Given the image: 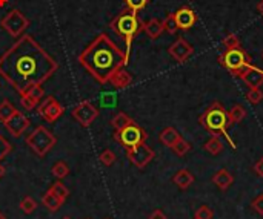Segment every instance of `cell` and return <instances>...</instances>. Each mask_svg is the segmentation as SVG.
I'll list each match as a JSON object with an SVG mask.
<instances>
[{
    "instance_id": "1",
    "label": "cell",
    "mask_w": 263,
    "mask_h": 219,
    "mask_svg": "<svg viewBox=\"0 0 263 219\" xmlns=\"http://www.w3.org/2000/svg\"><path fill=\"white\" fill-rule=\"evenodd\" d=\"M57 69L56 58L48 54L33 36L20 37L0 57V76L20 95L51 78Z\"/></svg>"
},
{
    "instance_id": "2",
    "label": "cell",
    "mask_w": 263,
    "mask_h": 219,
    "mask_svg": "<svg viewBox=\"0 0 263 219\" xmlns=\"http://www.w3.org/2000/svg\"><path fill=\"white\" fill-rule=\"evenodd\" d=\"M79 63L102 84L109 83V78L118 68L128 64L125 52L105 32L99 34L80 52Z\"/></svg>"
},
{
    "instance_id": "3",
    "label": "cell",
    "mask_w": 263,
    "mask_h": 219,
    "mask_svg": "<svg viewBox=\"0 0 263 219\" xmlns=\"http://www.w3.org/2000/svg\"><path fill=\"white\" fill-rule=\"evenodd\" d=\"M109 26L118 37H122V40L125 42V58L128 63L133 40L143 30V22H140L137 12L125 8L123 11L118 12V16L109 23Z\"/></svg>"
},
{
    "instance_id": "4",
    "label": "cell",
    "mask_w": 263,
    "mask_h": 219,
    "mask_svg": "<svg viewBox=\"0 0 263 219\" xmlns=\"http://www.w3.org/2000/svg\"><path fill=\"white\" fill-rule=\"evenodd\" d=\"M199 121H200V124L212 135H223L228 140V142L231 144V148L235 149V142L231 140L226 130V128L231 124L229 118H228V110L223 108L222 103L214 102L209 108H206V110H203Z\"/></svg>"
},
{
    "instance_id": "5",
    "label": "cell",
    "mask_w": 263,
    "mask_h": 219,
    "mask_svg": "<svg viewBox=\"0 0 263 219\" xmlns=\"http://www.w3.org/2000/svg\"><path fill=\"white\" fill-rule=\"evenodd\" d=\"M219 63L231 72V76L242 78L249 68H252L254 64L251 63L249 56L245 52V50H242V46L238 48H232V50H226L220 57H219Z\"/></svg>"
},
{
    "instance_id": "6",
    "label": "cell",
    "mask_w": 263,
    "mask_h": 219,
    "mask_svg": "<svg viewBox=\"0 0 263 219\" xmlns=\"http://www.w3.org/2000/svg\"><path fill=\"white\" fill-rule=\"evenodd\" d=\"M57 142V138L48 130L45 126H37L28 136L27 144L28 148L39 156H45Z\"/></svg>"
},
{
    "instance_id": "7",
    "label": "cell",
    "mask_w": 263,
    "mask_h": 219,
    "mask_svg": "<svg viewBox=\"0 0 263 219\" xmlns=\"http://www.w3.org/2000/svg\"><path fill=\"white\" fill-rule=\"evenodd\" d=\"M114 140L118 144H122L125 149H129V148H134V146H139L142 142H147L148 134L145 132V129H142L139 124H136V121H133V123H129L123 129L115 130Z\"/></svg>"
},
{
    "instance_id": "8",
    "label": "cell",
    "mask_w": 263,
    "mask_h": 219,
    "mask_svg": "<svg viewBox=\"0 0 263 219\" xmlns=\"http://www.w3.org/2000/svg\"><path fill=\"white\" fill-rule=\"evenodd\" d=\"M0 26H2L11 37H20L30 26V20L23 16L20 10H11L2 20H0Z\"/></svg>"
},
{
    "instance_id": "9",
    "label": "cell",
    "mask_w": 263,
    "mask_h": 219,
    "mask_svg": "<svg viewBox=\"0 0 263 219\" xmlns=\"http://www.w3.org/2000/svg\"><path fill=\"white\" fill-rule=\"evenodd\" d=\"M126 156L136 167L143 168L154 160L156 154L147 142H142L139 146H134V148L126 149Z\"/></svg>"
},
{
    "instance_id": "10",
    "label": "cell",
    "mask_w": 263,
    "mask_h": 219,
    "mask_svg": "<svg viewBox=\"0 0 263 219\" xmlns=\"http://www.w3.org/2000/svg\"><path fill=\"white\" fill-rule=\"evenodd\" d=\"M71 115L77 121L79 124H82L83 128L92 124V121L99 116V109L95 108L91 102H80L73 110H71Z\"/></svg>"
},
{
    "instance_id": "11",
    "label": "cell",
    "mask_w": 263,
    "mask_h": 219,
    "mask_svg": "<svg viewBox=\"0 0 263 219\" xmlns=\"http://www.w3.org/2000/svg\"><path fill=\"white\" fill-rule=\"evenodd\" d=\"M65 109L63 106L54 98V96H48V98L39 106V115L48 121V123H54L57 121L62 115H63Z\"/></svg>"
},
{
    "instance_id": "12",
    "label": "cell",
    "mask_w": 263,
    "mask_h": 219,
    "mask_svg": "<svg viewBox=\"0 0 263 219\" xmlns=\"http://www.w3.org/2000/svg\"><path fill=\"white\" fill-rule=\"evenodd\" d=\"M8 129V132L14 136V138H19L23 135V132H25L28 128H30V120L25 116V114H22L19 110H16V114L7 120L4 123Z\"/></svg>"
},
{
    "instance_id": "13",
    "label": "cell",
    "mask_w": 263,
    "mask_h": 219,
    "mask_svg": "<svg viewBox=\"0 0 263 219\" xmlns=\"http://www.w3.org/2000/svg\"><path fill=\"white\" fill-rule=\"evenodd\" d=\"M168 52H170V56H171L176 62H179V63H185L191 56H193L194 48L191 46L185 38L180 37V38H177V40L170 46Z\"/></svg>"
},
{
    "instance_id": "14",
    "label": "cell",
    "mask_w": 263,
    "mask_h": 219,
    "mask_svg": "<svg viewBox=\"0 0 263 219\" xmlns=\"http://www.w3.org/2000/svg\"><path fill=\"white\" fill-rule=\"evenodd\" d=\"M173 14H174L176 23H177V28L183 30V31L191 30L197 22V14L194 12V10H191L189 6H182Z\"/></svg>"
},
{
    "instance_id": "15",
    "label": "cell",
    "mask_w": 263,
    "mask_h": 219,
    "mask_svg": "<svg viewBox=\"0 0 263 219\" xmlns=\"http://www.w3.org/2000/svg\"><path fill=\"white\" fill-rule=\"evenodd\" d=\"M109 83L117 89H125L133 83V76L125 69V66H122L112 74V77L109 78Z\"/></svg>"
},
{
    "instance_id": "16",
    "label": "cell",
    "mask_w": 263,
    "mask_h": 219,
    "mask_svg": "<svg viewBox=\"0 0 263 219\" xmlns=\"http://www.w3.org/2000/svg\"><path fill=\"white\" fill-rule=\"evenodd\" d=\"M242 80L245 82V84H246L249 89L260 88V86L263 84V70L258 69L257 66H252V68L248 69V72L242 77Z\"/></svg>"
},
{
    "instance_id": "17",
    "label": "cell",
    "mask_w": 263,
    "mask_h": 219,
    "mask_svg": "<svg viewBox=\"0 0 263 219\" xmlns=\"http://www.w3.org/2000/svg\"><path fill=\"white\" fill-rule=\"evenodd\" d=\"M143 31L147 32V36L151 38V40H156L162 36V32L165 31L163 30V22L159 20V18H151L148 22L143 23Z\"/></svg>"
},
{
    "instance_id": "18",
    "label": "cell",
    "mask_w": 263,
    "mask_h": 219,
    "mask_svg": "<svg viewBox=\"0 0 263 219\" xmlns=\"http://www.w3.org/2000/svg\"><path fill=\"white\" fill-rule=\"evenodd\" d=\"M212 182L216 184L220 190H228L234 182V176L228 172L226 168H220L219 172L212 176Z\"/></svg>"
},
{
    "instance_id": "19",
    "label": "cell",
    "mask_w": 263,
    "mask_h": 219,
    "mask_svg": "<svg viewBox=\"0 0 263 219\" xmlns=\"http://www.w3.org/2000/svg\"><path fill=\"white\" fill-rule=\"evenodd\" d=\"M173 181H174V184L179 187V188H182V190H186L191 184L194 182V175L189 172V170H186V168H182V170H179V172L174 175V178H173Z\"/></svg>"
},
{
    "instance_id": "20",
    "label": "cell",
    "mask_w": 263,
    "mask_h": 219,
    "mask_svg": "<svg viewBox=\"0 0 263 219\" xmlns=\"http://www.w3.org/2000/svg\"><path fill=\"white\" fill-rule=\"evenodd\" d=\"M180 138H182L180 134H179L174 128H166V129H163V130L160 132V135H159V141H160L162 144H165L166 148H173V146H174Z\"/></svg>"
},
{
    "instance_id": "21",
    "label": "cell",
    "mask_w": 263,
    "mask_h": 219,
    "mask_svg": "<svg viewBox=\"0 0 263 219\" xmlns=\"http://www.w3.org/2000/svg\"><path fill=\"white\" fill-rule=\"evenodd\" d=\"M42 202H43V206H45L48 210H50V212H57V210L63 206V201H62L60 198H57L56 194H54L53 192H50V190H48V192L45 193V196H43Z\"/></svg>"
},
{
    "instance_id": "22",
    "label": "cell",
    "mask_w": 263,
    "mask_h": 219,
    "mask_svg": "<svg viewBox=\"0 0 263 219\" xmlns=\"http://www.w3.org/2000/svg\"><path fill=\"white\" fill-rule=\"evenodd\" d=\"M205 150L209 152L211 155H219L223 150V142L219 138V135H212L206 142H205Z\"/></svg>"
},
{
    "instance_id": "23",
    "label": "cell",
    "mask_w": 263,
    "mask_h": 219,
    "mask_svg": "<svg viewBox=\"0 0 263 219\" xmlns=\"http://www.w3.org/2000/svg\"><path fill=\"white\" fill-rule=\"evenodd\" d=\"M246 116V110L243 106L240 104H234L229 110H228V118H229V123L231 124H237L240 123L242 120H245Z\"/></svg>"
},
{
    "instance_id": "24",
    "label": "cell",
    "mask_w": 263,
    "mask_h": 219,
    "mask_svg": "<svg viewBox=\"0 0 263 219\" xmlns=\"http://www.w3.org/2000/svg\"><path fill=\"white\" fill-rule=\"evenodd\" d=\"M133 121H134V120H133L129 115H126L125 112H118L117 115L112 116L111 126H112L115 130H120V129H123L125 126H128L129 123H133Z\"/></svg>"
},
{
    "instance_id": "25",
    "label": "cell",
    "mask_w": 263,
    "mask_h": 219,
    "mask_svg": "<svg viewBox=\"0 0 263 219\" xmlns=\"http://www.w3.org/2000/svg\"><path fill=\"white\" fill-rule=\"evenodd\" d=\"M16 110L17 109L8 100L2 102V103H0V121H2V123H5L7 120H10L16 114Z\"/></svg>"
},
{
    "instance_id": "26",
    "label": "cell",
    "mask_w": 263,
    "mask_h": 219,
    "mask_svg": "<svg viewBox=\"0 0 263 219\" xmlns=\"http://www.w3.org/2000/svg\"><path fill=\"white\" fill-rule=\"evenodd\" d=\"M51 172H53V175H54L57 180H63V178H66V176L69 175V167H68V164H66L65 161H57V162L53 166Z\"/></svg>"
},
{
    "instance_id": "27",
    "label": "cell",
    "mask_w": 263,
    "mask_h": 219,
    "mask_svg": "<svg viewBox=\"0 0 263 219\" xmlns=\"http://www.w3.org/2000/svg\"><path fill=\"white\" fill-rule=\"evenodd\" d=\"M50 192H53L57 198H60L63 202L66 201V198L69 196V190H68V187L65 186V184H62V182H56V184H53V187L50 188Z\"/></svg>"
},
{
    "instance_id": "28",
    "label": "cell",
    "mask_w": 263,
    "mask_h": 219,
    "mask_svg": "<svg viewBox=\"0 0 263 219\" xmlns=\"http://www.w3.org/2000/svg\"><path fill=\"white\" fill-rule=\"evenodd\" d=\"M173 152L176 154V155H179V156H183V155H186L188 152H189V149H191V144L188 142V141H185L183 138H180L174 146H173Z\"/></svg>"
},
{
    "instance_id": "29",
    "label": "cell",
    "mask_w": 263,
    "mask_h": 219,
    "mask_svg": "<svg viewBox=\"0 0 263 219\" xmlns=\"http://www.w3.org/2000/svg\"><path fill=\"white\" fill-rule=\"evenodd\" d=\"M163 22V30L168 32V34H176L179 31L177 28V23H176V18H174V14H170V16H166Z\"/></svg>"
},
{
    "instance_id": "30",
    "label": "cell",
    "mask_w": 263,
    "mask_h": 219,
    "mask_svg": "<svg viewBox=\"0 0 263 219\" xmlns=\"http://www.w3.org/2000/svg\"><path fill=\"white\" fill-rule=\"evenodd\" d=\"M36 208H37V204L31 196H25L20 201V210L25 214H31Z\"/></svg>"
},
{
    "instance_id": "31",
    "label": "cell",
    "mask_w": 263,
    "mask_h": 219,
    "mask_svg": "<svg viewBox=\"0 0 263 219\" xmlns=\"http://www.w3.org/2000/svg\"><path fill=\"white\" fill-rule=\"evenodd\" d=\"M126 4V8L134 11V12H139L142 10H145L150 4V0H125Z\"/></svg>"
},
{
    "instance_id": "32",
    "label": "cell",
    "mask_w": 263,
    "mask_h": 219,
    "mask_svg": "<svg viewBox=\"0 0 263 219\" xmlns=\"http://www.w3.org/2000/svg\"><path fill=\"white\" fill-rule=\"evenodd\" d=\"M246 100H248L251 104H258V103L263 100V92L260 90V88L249 89L248 94H246Z\"/></svg>"
},
{
    "instance_id": "33",
    "label": "cell",
    "mask_w": 263,
    "mask_h": 219,
    "mask_svg": "<svg viewBox=\"0 0 263 219\" xmlns=\"http://www.w3.org/2000/svg\"><path fill=\"white\" fill-rule=\"evenodd\" d=\"M39 104V102H36L33 96H30L28 94H23L22 98H20V106L25 109V110H33L36 106Z\"/></svg>"
},
{
    "instance_id": "34",
    "label": "cell",
    "mask_w": 263,
    "mask_h": 219,
    "mask_svg": "<svg viewBox=\"0 0 263 219\" xmlns=\"http://www.w3.org/2000/svg\"><path fill=\"white\" fill-rule=\"evenodd\" d=\"M99 160L102 161V164H105V166H112L114 162H115V154L111 150V149H106V150H103L102 154H100V156H99Z\"/></svg>"
},
{
    "instance_id": "35",
    "label": "cell",
    "mask_w": 263,
    "mask_h": 219,
    "mask_svg": "<svg viewBox=\"0 0 263 219\" xmlns=\"http://www.w3.org/2000/svg\"><path fill=\"white\" fill-rule=\"evenodd\" d=\"M25 94H28L30 96H33L36 102H40L43 98V95H45V90H43L42 84H36V86L30 88Z\"/></svg>"
},
{
    "instance_id": "36",
    "label": "cell",
    "mask_w": 263,
    "mask_h": 219,
    "mask_svg": "<svg viewBox=\"0 0 263 219\" xmlns=\"http://www.w3.org/2000/svg\"><path fill=\"white\" fill-rule=\"evenodd\" d=\"M223 46L226 48V50L238 48V46H240V40H238V37H237L235 34H228V36L223 38Z\"/></svg>"
},
{
    "instance_id": "37",
    "label": "cell",
    "mask_w": 263,
    "mask_h": 219,
    "mask_svg": "<svg viewBox=\"0 0 263 219\" xmlns=\"http://www.w3.org/2000/svg\"><path fill=\"white\" fill-rule=\"evenodd\" d=\"M11 150H13V146L2 135H0V160H4L7 155H10Z\"/></svg>"
},
{
    "instance_id": "38",
    "label": "cell",
    "mask_w": 263,
    "mask_h": 219,
    "mask_svg": "<svg viewBox=\"0 0 263 219\" xmlns=\"http://www.w3.org/2000/svg\"><path fill=\"white\" fill-rule=\"evenodd\" d=\"M196 218L197 219H212V210L208 206H202V207L197 208Z\"/></svg>"
},
{
    "instance_id": "39",
    "label": "cell",
    "mask_w": 263,
    "mask_h": 219,
    "mask_svg": "<svg viewBox=\"0 0 263 219\" xmlns=\"http://www.w3.org/2000/svg\"><path fill=\"white\" fill-rule=\"evenodd\" d=\"M252 208H254L257 213L263 214V194H258V196L252 201Z\"/></svg>"
},
{
    "instance_id": "40",
    "label": "cell",
    "mask_w": 263,
    "mask_h": 219,
    "mask_svg": "<svg viewBox=\"0 0 263 219\" xmlns=\"http://www.w3.org/2000/svg\"><path fill=\"white\" fill-rule=\"evenodd\" d=\"M254 172L263 178V158H260L255 164H254Z\"/></svg>"
},
{
    "instance_id": "41",
    "label": "cell",
    "mask_w": 263,
    "mask_h": 219,
    "mask_svg": "<svg viewBox=\"0 0 263 219\" xmlns=\"http://www.w3.org/2000/svg\"><path fill=\"white\" fill-rule=\"evenodd\" d=\"M150 219H166V216H165V213H163L162 210H154V212L151 213Z\"/></svg>"
},
{
    "instance_id": "42",
    "label": "cell",
    "mask_w": 263,
    "mask_h": 219,
    "mask_svg": "<svg viewBox=\"0 0 263 219\" xmlns=\"http://www.w3.org/2000/svg\"><path fill=\"white\" fill-rule=\"evenodd\" d=\"M257 11L260 12V16H263V0H260V2L257 4Z\"/></svg>"
},
{
    "instance_id": "43",
    "label": "cell",
    "mask_w": 263,
    "mask_h": 219,
    "mask_svg": "<svg viewBox=\"0 0 263 219\" xmlns=\"http://www.w3.org/2000/svg\"><path fill=\"white\" fill-rule=\"evenodd\" d=\"M5 176V167L2 166V162H0V180H2Z\"/></svg>"
},
{
    "instance_id": "44",
    "label": "cell",
    "mask_w": 263,
    "mask_h": 219,
    "mask_svg": "<svg viewBox=\"0 0 263 219\" xmlns=\"http://www.w3.org/2000/svg\"><path fill=\"white\" fill-rule=\"evenodd\" d=\"M8 2H10V0H0V8H4Z\"/></svg>"
},
{
    "instance_id": "45",
    "label": "cell",
    "mask_w": 263,
    "mask_h": 219,
    "mask_svg": "<svg viewBox=\"0 0 263 219\" xmlns=\"http://www.w3.org/2000/svg\"><path fill=\"white\" fill-rule=\"evenodd\" d=\"M0 219H7V218L4 216V213H0Z\"/></svg>"
},
{
    "instance_id": "46",
    "label": "cell",
    "mask_w": 263,
    "mask_h": 219,
    "mask_svg": "<svg viewBox=\"0 0 263 219\" xmlns=\"http://www.w3.org/2000/svg\"><path fill=\"white\" fill-rule=\"evenodd\" d=\"M62 219H71L69 216H65V218H62Z\"/></svg>"
},
{
    "instance_id": "47",
    "label": "cell",
    "mask_w": 263,
    "mask_h": 219,
    "mask_svg": "<svg viewBox=\"0 0 263 219\" xmlns=\"http://www.w3.org/2000/svg\"><path fill=\"white\" fill-rule=\"evenodd\" d=\"M261 58H263V52H261Z\"/></svg>"
},
{
    "instance_id": "48",
    "label": "cell",
    "mask_w": 263,
    "mask_h": 219,
    "mask_svg": "<svg viewBox=\"0 0 263 219\" xmlns=\"http://www.w3.org/2000/svg\"><path fill=\"white\" fill-rule=\"evenodd\" d=\"M194 219H197V218H194Z\"/></svg>"
}]
</instances>
